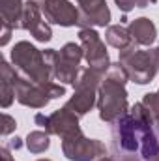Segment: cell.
I'll return each mask as SVG.
<instances>
[{
  "label": "cell",
  "instance_id": "obj_28",
  "mask_svg": "<svg viewBox=\"0 0 159 161\" xmlns=\"http://www.w3.org/2000/svg\"><path fill=\"white\" fill-rule=\"evenodd\" d=\"M150 161H159V154L156 156V158H154V159H150Z\"/></svg>",
  "mask_w": 159,
  "mask_h": 161
},
{
  "label": "cell",
  "instance_id": "obj_29",
  "mask_svg": "<svg viewBox=\"0 0 159 161\" xmlns=\"http://www.w3.org/2000/svg\"><path fill=\"white\" fill-rule=\"evenodd\" d=\"M156 53H157V56H159V45H157V47H156Z\"/></svg>",
  "mask_w": 159,
  "mask_h": 161
},
{
  "label": "cell",
  "instance_id": "obj_32",
  "mask_svg": "<svg viewBox=\"0 0 159 161\" xmlns=\"http://www.w3.org/2000/svg\"><path fill=\"white\" fill-rule=\"evenodd\" d=\"M36 2H40V0H36Z\"/></svg>",
  "mask_w": 159,
  "mask_h": 161
},
{
  "label": "cell",
  "instance_id": "obj_3",
  "mask_svg": "<svg viewBox=\"0 0 159 161\" xmlns=\"http://www.w3.org/2000/svg\"><path fill=\"white\" fill-rule=\"evenodd\" d=\"M118 62L127 71L129 80H133L137 84L152 82L159 71V56L156 49L140 51L135 41L129 47L118 51Z\"/></svg>",
  "mask_w": 159,
  "mask_h": 161
},
{
  "label": "cell",
  "instance_id": "obj_8",
  "mask_svg": "<svg viewBox=\"0 0 159 161\" xmlns=\"http://www.w3.org/2000/svg\"><path fill=\"white\" fill-rule=\"evenodd\" d=\"M79 41H80L82 51H84V60L88 62V66L94 68V69L107 71L112 62H111V58H109L105 41L101 40V36H99L94 28H80L79 30Z\"/></svg>",
  "mask_w": 159,
  "mask_h": 161
},
{
  "label": "cell",
  "instance_id": "obj_4",
  "mask_svg": "<svg viewBox=\"0 0 159 161\" xmlns=\"http://www.w3.org/2000/svg\"><path fill=\"white\" fill-rule=\"evenodd\" d=\"M66 96V86L60 82H47V84H38L32 80H26L17 75L15 80V99L30 109H45L51 99H58Z\"/></svg>",
  "mask_w": 159,
  "mask_h": 161
},
{
  "label": "cell",
  "instance_id": "obj_30",
  "mask_svg": "<svg viewBox=\"0 0 159 161\" xmlns=\"http://www.w3.org/2000/svg\"><path fill=\"white\" fill-rule=\"evenodd\" d=\"M156 2H157V0H150V4H156Z\"/></svg>",
  "mask_w": 159,
  "mask_h": 161
},
{
  "label": "cell",
  "instance_id": "obj_22",
  "mask_svg": "<svg viewBox=\"0 0 159 161\" xmlns=\"http://www.w3.org/2000/svg\"><path fill=\"white\" fill-rule=\"evenodd\" d=\"M11 32H13V26H9L8 23H2V40H0V45H8V41L11 40Z\"/></svg>",
  "mask_w": 159,
  "mask_h": 161
},
{
  "label": "cell",
  "instance_id": "obj_19",
  "mask_svg": "<svg viewBox=\"0 0 159 161\" xmlns=\"http://www.w3.org/2000/svg\"><path fill=\"white\" fill-rule=\"evenodd\" d=\"M142 105L148 109L152 120L159 118V90L157 92H150V94H146V96L142 97Z\"/></svg>",
  "mask_w": 159,
  "mask_h": 161
},
{
  "label": "cell",
  "instance_id": "obj_10",
  "mask_svg": "<svg viewBox=\"0 0 159 161\" xmlns=\"http://www.w3.org/2000/svg\"><path fill=\"white\" fill-rule=\"evenodd\" d=\"M40 8L49 25L68 28L79 23V8L69 0H40Z\"/></svg>",
  "mask_w": 159,
  "mask_h": 161
},
{
  "label": "cell",
  "instance_id": "obj_24",
  "mask_svg": "<svg viewBox=\"0 0 159 161\" xmlns=\"http://www.w3.org/2000/svg\"><path fill=\"white\" fill-rule=\"evenodd\" d=\"M118 161H142L137 154H118Z\"/></svg>",
  "mask_w": 159,
  "mask_h": 161
},
{
  "label": "cell",
  "instance_id": "obj_9",
  "mask_svg": "<svg viewBox=\"0 0 159 161\" xmlns=\"http://www.w3.org/2000/svg\"><path fill=\"white\" fill-rule=\"evenodd\" d=\"M19 30H26L32 34V38L36 41H51L52 40V30L51 25L45 21L43 13H41L40 2L36 0H26L25 2V9L19 21Z\"/></svg>",
  "mask_w": 159,
  "mask_h": 161
},
{
  "label": "cell",
  "instance_id": "obj_1",
  "mask_svg": "<svg viewBox=\"0 0 159 161\" xmlns=\"http://www.w3.org/2000/svg\"><path fill=\"white\" fill-rule=\"evenodd\" d=\"M11 64L19 77L38 84H47L52 79V69L43 58V51L30 41H19L11 49Z\"/></svg>",
  "mask_w": 159,
  "mask_h": 161
},
{
  "label": "cell",
  "instance_id": "obj_14",
  "mask_svg": "<svg viewBox=\"0 0 159 161\" xmlns=\"http://www.w3.org/2000/svg\"><path fill=\"white\" fill-rule=\"evenodd\" d=\"M94 105H97V90H75L64 107L82 118L84 114H88V111L94 109Z\"/></svg>",
  "mask_w": 159,
  "mask_h": 161
},
{
  "label": "cell",
  "instance_id": "obj_18",
  "mask_svg": "<svg viewBox=\"0 0 159 161\" xmlns=\"http://www.w3.org/2000/svg\"><path fill=\"white\" fill-rule=\"evenodd\" d=\"M26 148L30 154H43L51 146V139L47 131H30L26 135Z\"/></svg>",
  "mask_w": 159,
  "mask_h": 161
},
{
  "label": "cell",
  "instance_id": "obj_16",
  "mask_svg": "<svg viewBox=\"0 0 159 161\" xmlns=\"http://www.w3.org/2000/svg\"><path fill=\"white\" fill-rule=\"evenodd\" d=\"M105 41L111 47L122 51V49H125V47H129L133 43V38H131L127 26H123V25H109L107 30H105Z\"/></svg>",
  "mask_w": 159,
  "mask_h": 161
},
{
  "label": "cell",
  "instance_id": "obj_6",
  "mask_svg": "<svg viewBox=\"0 0 159 161\" xmlns=\"http://www.w3.org/2000/svg\"><path fill=\"white\" fill-rule=\"evenodd\" d=\"M62 152L69 161H97L107 156V146L103 141L88 139L82 131L62 139Z\"/></svg>",
  "mask_w": 159,
  "mask_h": 161
},
{
  "label": "cell",
  "instance_id": "obj_7",
  "mask_svg": "<svg viewBox=\"0 0 159 161\" xmlns=\"http://www.w3.org/2000/svg\"><path fill=\"white\" fill-rule=\"evenodd\" d=\"M34 122H36L40 127H43L49 135H58L60 139L71 137V135L82 131L80 125H79V116L73 114L71 111H68L66 107H62V109L51 113L49 116L38 113V114L34 116Z\"/></svg>",
  "mask_w": 159,
  "mask_h": 161
},
{
  "label": "cell",
  "instance_id": "obj_26",
  "mask_svg": "<svg viewBox=\"0 0 159 161\" xmlns=\"http://www.w3.org/2000/svg\"><path fill=\"white\" fill-rule=\"evenodd\" d=\"M97 161H114V159H112V158H107V156H105V158H101V159H97Z\"/></svg>",
  "mask_w": 159,
  "mask_h": 161
},
{
  "label": "cell",
  "instance_id": "obj_20",
  "mask_svg": "<svg viewBox=\"0 0 159 161\" xmlns=\"http://www.w3.org/2000/svg\"><path fill=\"white\" fill-rule=\"evenodd\" d=\"M114 4L118 6L120 11L129 13V11L135 9V8H148L150 0H114Z\"/></svg>",
  "mask_w": 159,
  "mask_h": 161
},
{
  "label": "cell",
  "instance_id": "obj_11",
  "mask_svg": "<svg viewBox=\"0 0 159 161\" xmlns=\"http://www.w3.org/2000/svg\"><path fill=\"white\" fill-rule=\"evenodd\" d=\"M79 8L80 28H96V26H109L111 23V9L107 0H75Z\"/></svg>",
  "mask_w": 159,
  "mask_h": 161
},
{
  "label": "cell",
  "instance_id": "obj_21",
  "mask_svg": "<svg viewBox=\"0 0 159 161\" xmlns=\"http://www.w3.org/2000/svg\"><path fill=\"white\" fill-rule=\"evenodd\" d=\"M15 127H17L15 118H13V116H9L8 113H4V114H2V135H4V137L11 135V133L15 131Z\"/></svg>",
  "mask_w": 159,
  "mask_h": 161
},
{
  "label": "cell",
  "instance_id": "obj_15",
  "mask_svg": "<svg viewBox=\"0 0 159 161\" xmlns=\"http://www.w3.org/2000/svg\"><path fill=\"white\" fill-rule=\"evenodd\" d=\"M25 9L23 0H0V13H2V23H8L13 26V30H19V21Z\"/></svg>",
  "mask_w": 159,
  "mask_h": 161
},
{
  "label": "cell",
  "instance_id": "obj_27",
  "mask_svg": "<svg viewBox=\"0 0 159 161\" xmlns=\"http://www.w3.org/2000/svg\"><path fill=\"white\" fill-rule=\"evenodd\" d=\"M154 125L157 127V131H159V118H156V120H154Z\"/></svg>",
  "mask_w": 159,
  "mask_h": 161
},
{
  "label": "cell",
  "instance_id": "obj_17",
  "mask_svg": "<svg viewBox=\"0 0 159 161\" xmlns=\"http://www.w3.org/2000/svg\"><path fill=\"white\" fill-rule=\"evenodd\" d=\"M105 73L107 71H101V69H94V68H82L80 69V75L77 82L73 84L75 90H99L101 82L105 79Z\"/></svg>",
  "mask_w": 159,
  "mask_h": 161
},
{
  "label": "cell",
  "instance_id": "obj_23",
  "mask_svg": "<svg viewBox=\"0 0 159 161\" xmlns=\"http://www.w3.org/2000/svg\"><path fill=\"white\" fill-rule=\"evenodd\" d=\"M0 156H2V161H15L13 158H11V150H9V146H8V144H6V146H2Z\"/></svg>",
  "mask_w": 159,
  "mask_h": 161
},
{
  "label": "cell",
  "instance_id": "obj_25",
  "mask_svg": "<svg viewBox=\"0 0 159 161\" xmlns=\"http://www.w3.org/2000/svg\"><path fill=\"white\" fill-rule=\"evenodd\" d=\"M8 146H9V150H19V148L23 146V141H21L19 137H15V139H11V141H9V144H8Z\"/></svg>",
  "mask_w": 159,
  "mask_h": 161
},
{
  "label": "cell",
  "instance_id": "obj_12",
  "mask_svg": "<svg viewBox=\"0 0 159 161\" xmlns=\"http://www.w3.org/2000/svg\"><path fill=\"white\" fill-rule=\"evenodd\" d=\"M129 34L139 47H150L157 38V26L148 17H139L129 23Z\"/></svg>",
  "mask_w": 159,
  "mask_h": 161
},
{
  "label": "cell",
  "instance_id": "obj_13",
  "mask_svg": "<svg viewBox=\"0 0 159 161\" xmlns=\"http://www.w3.org/2000/svg\"><path fill=\"white\" fill-rule=\"evenodd\" d=\"M15 80H17L15 68L9 62L2 60L0 64V105L2 109H8L15 99Z\"/></svg>",
  "mask_w": 159,
  "mask_h": 161
},
{
  "label": "cell",
  "instance_id": "obj_5",
  "mask_svg": "<svg viewBox=\"0 0 159 161\" xmlns=\"http://www.w3.org/2000/svg\"><path fill=\"white\" fill-rule=\"evenodd\" d=\"M97 111L99 118L107 124H114L120 116H123L129 111L125 84L105 77L97 90Z\"/></svg>",
  "mask_w": 159,
  "mask_h": 161
},
{
  "label": "cell",
  "instance_id": "obj_31",
  "mask_svg": "<svg viewBox=\"0 0 159 161\" xmlns=\"http://www.w3.org/2000/svg\"><path fill=\"white\" fill-rule=\"evenodd\" d=\"M38 161H51V159H38Z\"/></svg>",
  "mask_w": 159,
  "mask_h": 161
},
{
  "label": "cell",
  "instance_id": "obj_2",
  "mask_svg": "<svg viewBox=\"0 0 159 161\" xmlns=\"http://www.w3.org/2000/svg\"><path fill=\"white\" fill-rule=\"evenodd\" d=\"M43 58L51 66L54 80H58L60 84H75L80 75V69H82L80 62L84 58V51L75 41H69L60 51L45 49Z\"/></svg>",
  "mask_w": 159,
  "mask_h": 161
}]
</instances>
